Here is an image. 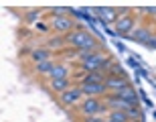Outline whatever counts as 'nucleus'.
Masks as SVG:
<instances>
[{
    "instance_id": "nucleus-15",
    "label": "nucleus",
    "mask_w": 156,
    "mask_h": 122,
    "mask_svg": "<svg viewBox=\"0 0 156 122\" xmlns=\"http://www.w3.org/2000/svg\"><path fill=\"white\" fill-rule=\"evenodd\" d=\"M30 59L39 65V63H43V61H49V59H51V53L47 51V49H35V51L30 53Z\"/></svg>"
},
{
    "instance_id": "nucleus-21",
    "label": "nucleus",
    "mask_w": 156,
    "mask_h": 122,
    "mask_svg": "<svg viewBox=\"0 0 156 122\" xmlns=\"http://www.w3.org/2000/svg\"><path fill=\"white\" fill-rule=\"evenodd\" d=\"M39 14H41V10H30V12L24 14V20H27V23H35L37 18H39Z\"/></svg>"
},
{
    "instance_id": "nucleus-3",
    "label": "nucleus",
    "mask_w": 156,
    "mask_h": 122,
    "mask_svg": "<svg viewBox=\"0 0 156 122\" xmlns=\"http://www.w3.org/2000/svg\"><path fill=\"white\" fill-rule=\"evenodd\" d=\"M79 87L85 98H105L110 94L105 83H79Z\"/></svg>"
},
{
    "instance_id": "nucleus-18",
    "label": "nucleus",
    "mask_w": 156,
    "mask_h": 122,
    "mask_svg": "<svg viewBox=\"0 0 156 122\" xmlns=\"http://www.w3.org/2000/svg\"><path fill=\"white\" fill-rule=\"evenodd\" d=\"M108 76H116V77H124L126 76V71L122 69V65H118L116 61L112 63V67H110V71H108Z\"/></svg>"
},
{
    "instance_id": "nucleus-17",
    "label": "nucleus",
    "mask_w": 156,
    "mask_h": 122,
    "mask_svg": "<svg viewBox=\"0 0 156 122\" xmlns=\"http://www.w3.org/2000/svg\"><path fill=\"white\" fill-rule=\"evenodd\" d=\"M108 120H118V122H130L128 114L124 110H114V112H108Z\"/></svg>"
},
{
    "instance_id": "nucleus-2",
    "label": "nucleus",
    "mask_w": 156,
    "mask_h": 122,
    "mask_svg": "<svg viewBox=\"0 0 156 122\" xmlns=\"http://www.w3.org/2000/svg\"><path fill=\"white\" fill-rule=\"evenodd\" d=\"M79 112L83 116H98L99 112H108L104 104V98H85L79 102Z\"/></svg>"
},
{
    "instance_id": "nucleus-25",
    "label": "nucleus",
    "mask_w": 156,
    "mask_h": 122,
    "mask_svg": "<svg viewBox=\"0 0 156 122\" xmlns=\"http://www.w3.org/2000/svg\"><path fill=\"white\" fill-rule=\"evenodd\" d=\"M37 29H39V31H47V24H43V23H39V24H37Z\"/></svg>"
},
{
    "instance_id": "nucleus-13",
    "label": "nucleus",
    "mask_w": 156,
    "mask_h": 122,
    "mask_svg": "<svg viewBox=\"0 0 156 122\" xmlns=\"http://www.w3.org/2000/svg\"><path fill=\"white\" fill-rule=\"evenodd\" d=\"M49 86H51L53 92H57L59 96H61L63 92H67V90L71 87V83H69V77H67V79H51Z\"/></svg>"
},
{
    "instance_id": "nucleus-20",
    "label": "nucleus",
    "mask_w": 156,
    "mask_h": 122,
    "mask_svg": "<svg viewBox=\"0 0 156 122\" xmlns=\"http://www.w3.org/2000/svg\"><path fill=\"white\" fill-rule=\"evenodd\" d=\"M51 12H53V17H71V10L69 8H63V6H55Z\"/></svg>"
},
{
    "instance_id": "nucleus-16",
    "label": "nucleus",
    "mask_w": 156,
    "mask_h": 122,
    "mask_svg": "<svg viewBox=\"0 0 156 122\" xmlns=\"http://www.w3.org/2000/svg\"><path fill=\"white\" fill-rule=\"evenodd\" d=\"M53 67H55V63L49 59V61H43V63L35 65V71H37V73H41V76H49V73L53 71Z\"/></svg>"
},
{
    "instance_id": "nucleus-14",
    "label": "nucleus",
    "mask_w": 156,
    "mask_h": 122,
    "mask_svg": "<svg viewBox=\"0 0 156 122\" xmlns=\"http://www.w3.org/2000/svg\"><path fill=\"white\" fill-rule=\"evenodd\" d=\"M105 77L108 76L101 73V71H93V73H85L83 79H81V83H104Z\"/></svg>"
},
{
    "instance_id": "nucleus-5",
    "label": "nucleus",
    "mask_w": 156,
    "mask_h": 122,
    "mask_svg": "<svg viewBox=\"0 0 156 122\" xmlns=\"http://www.w3.org/2000/svg\"><path fill=\"white\" fill-rule=\"evenodd\" d=\"M81 98H83V92H81L79 86H71L67 92H63L59 96V102L63 106H73V104H79Z\"/></svg>"
},
{
    "instance_id": "nucleus-1",
    "label": "nucleus",
    "mask_w": 156,
    "mask_h": 122,
    "mask_svg": "<svg viewBox=\"0 0 156 122\" xmlns=\"http://www.w3.org/2000/svg\"><path fill=\"white\" fill-rule=\"evenodd\" d=\"M65 43L75 47V49H79V51H99L98 39L91 33H87L85 29H79V27L65 35Z\"/></svg>"
},
{
    "instance_id": "nucleus-26",
    "label": "nucleus",
    "mask_w": 156,
    "mask_h": 122,
    "mask_svg": "<svg viewBox=\"0 0 156 122\" xmlns=\"http://www.w3.org/2000/svg\"><path fill=\"white\" fill-rule=\"evenodd\" d=\"M105 122H118V120H108V118H105Z\"/></svg>"
},
{
    "instance_id": "nucleus-4",
    "label": "nucleus",
    "mask_w": 156,
    "mask_h": 122,
    "mask_svg": "<svg viewBox=\"0 0 156 122\" xmlns=\"http://www.w3.org/2000/svg\"><path fill=\"white\" fill-rule=\"evenodd\" d=\"M51 29L67 35V33H71V31L77 29V24H75V20H73L71 17H53L51 18Z\"/></svg>"
},
{
    "instance_id": "nucleus-23",
    "label": "nucleus",
    "mask_w": 156,
    "mask_h": 122,
    "mask_svg": "<svg viewBox=\"0 0 156 122\" xmlns=\"http://www.w3.org/2000/svg\"><path fill=\"white\" fill-rule=\"evenodd\" d=\"M83 122H105V118H99V116H85Z\"/></svg>"
},
{
    "instance_id": "nucleus-9",
    "label": "nucleus",
    "mask_w": 156,
    "mask_h": 122,
    "mask_svg": "<svg viewBox=\"0 0 156 122\" xmlns=\"http://www.w3.org/2000/svg\"><path fill=\"white\" fill-rule=\"evenodd\" d=\"M152 37H154V35H152V31L148 29V27H136L128 39L136 41V43H142V45H148V41H150Z\"/></svg>"
},
{
    "instance_id": "nucleus-19",
    "label": "nucleus",
    "mask_w": 156,
    "mask_h": 122,
    "mask_svg": "<svg viewBox=\"0 0 156 122\" xmlns=\"http://www.w3.org/2000/svg\"><path fill=\"white\" fill-rule=\"evenodd\" d=\"M95 53H98V51H79V53H77V61H79V63H85V61H89Z\"/></svg>"
},
{
    "instance_id": "nucleus-6",
    "label": "nucleus",
    "mask_w": 156,
    "mask_h": 122,
    "mask_svg": "<svg viewBox=\"0 0 156 122\" xmlns=\"http://www.w3.org/2000/svg\"><path fill=\"white\" fill-rule=\"evenodd\" d=\"M105 87H108V92L110 94H120L122 90H126V87H130V79H128L126 76L124 77H116V76H108L105 77Z\"/></svg>"
},
{
    "instance_id": "nucleus-7",
    "label": "nucleus",
    "mask_w": 156,
    "mask_h": 122,
    "mask_svg": "<svg viewBox=\"0 0 156 122\" xmlns=\"http://www.w3.org/2000/svg\"><path fill=\"white\" fill-rule=\"evenodd\" d=\"M104 104H105V108H108V112H114V110H124L126 112L128 108H132V106L128 104V102H124L118 94H108L104 98Z\"/></svg>"
},
{
    "instance_id": "nucleus-8",
    "label": "nucleus",
    "mask_w": 156,
    "mask_h": 122,
    "mask_svg": "<svg viewBox=\"0 0 156 122\" xmlns=\"http://www.w3.org/2000/svg\"><path fill=\"white\" fill-rule=\"evenodd\" d=\"M134 29H136V18H134V14H126V17L118 18V23H116L118 35H132Z\"/></svg>"
},
{
    "instance_id": "nucleus-24",
    "label": "nucleus",
    "mask_w": 156,
    "mask_h": 122,
    "mask_svg": "<svg viewBox=\"0 0 156 122\" xmlns=\"http://www.w3.org/2000/svg\"><path fill=\"white\" fill-rule=\"evenodd\" d=\"M146 47H152V49H156V35L152 37L150 41H148V45H146Z\"/></svg>"
},
{
    "instance_id": "nucleus-11",
    "label": "nucleus",
    "mask_w": 156,
    "mask_h": 122,
    "mask_svg": "<svg viewBox=\"0 0 156 122\" xmlns=\"http://www.w3.org/2000/svg\"><path fill=\"white\" fill-rule=\"evenodd\" d=\"M124 102H128L130 106H138V94H136V90H134L132 86L130 87H126V90H122L120 94H118Z\"/></svg>"
},
{
    "instance_id": "nucleus-10",
    "label": "nucleus",
    "mask_w": 156,
    "mask_h": 122,
    "mask_svg": "<svg viewBox=\"0 0 156 122\" xmlns=\"http://www.w3.org/2000/svg\"><path fill=\"white\" fill-rule=\"evenodd\" d=\"M99 14V18H101V23L105 24H116L118 23V8H112V6H104V8H98L95 10Z\"/></svg>"
},
{
    "instance_id": "nucleus-22",
    "label": "nucleus",
    "mask_w": 156,
    "mask_h": 122,
    "mask_svg": "<svg viewBox=\"0 0 156 122\" xmlns=\"http://www.w3.org/2000/svg\"><path fill=\"white\" fill-rule=\"evenodd\" d=\"M63 45H67V43H65V37L63 39H61V37H59V39H49V47H55V49H57V47H63Z\"/></svg>"
},
{
    "instance_id": "nucleus-12",
    "label": "nucleus",
    "mask_w": 156,
    "mask_h": 122,
    "mask_svg": "<svg viewBox=\"0 0 156 122\" xmlns=\"http://www.w3.org/2000/svg\"><path fill=\"white\" fill-rule=\"evenodd\" d=\"M49 77H51V79H67V77H69V67H67V65H63V63L55 65V67H53V71L49 73Z\"/></svg>"
}]
</instances>
